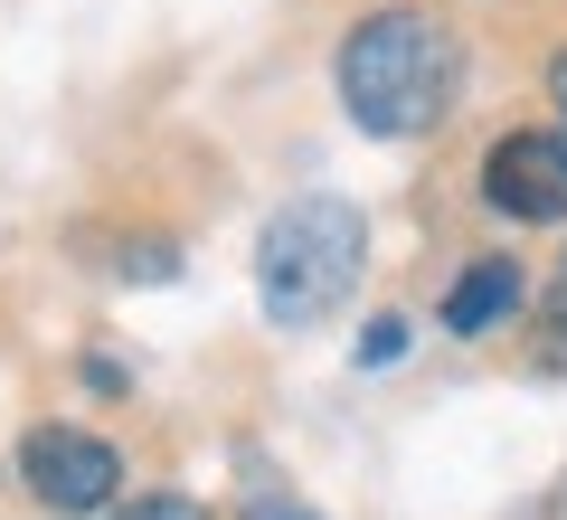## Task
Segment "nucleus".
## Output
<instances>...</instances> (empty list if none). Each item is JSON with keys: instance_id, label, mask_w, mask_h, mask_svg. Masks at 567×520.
Wrapping results in <instances>:
<instances>
[{"instance_id": "6", "label": "nucleus", "mask_w": 567, "mask_h": 520, "mask_svg": "<svg viewBox=\"0 0 567 520\" xmlns=\"http://www.w3.org/2000/svg\"><path fill=\"white\" fill-rule=\"evenodd\" d=\"M406 340H416V322H406V313H379V322L360 332V369H398Z\"/></svg>"}, {"instance_id": "4", "label": "nucleus", "mask_w": 567, "mask_h": 520, "mask_svg": "<svg viewBox=\"0 0 567 520\" xmlns=\"http://www.w3.org/2000/svg\"><path fill=\"white\" fill-rule=\"evenodd\" d=\"M483 208L511 227H558L567 218V133L558 123H511L483 152Z\"/></svg>"}, {"instance_id": "9", "label": "nucleus", "mask_w": 567, "mask_h": 520, "mask_svg": "<svg viewBox=\"0 0 567 520\" xmlns=\"http://www.w3.org/2000/svg\"><path fill=\"white\" fill-rule=\"evenodd\" d=\"M237 520H312V511H303V501H284V492H246Z\"/></svg>"}, {"instance_id": "5", "label": "nucleus", "mask_w": 567, "mask_h": 520, "mask_svg": "<svg viewBox=\"0 0 567 520\" xmlns=\"http://www.w3.org/2000/svg\"><path fill=\"white\" fill-rule=\"evenodd\" d=\"M520 303H529V265L492 246V256H464V265H454V284H445V303H435V322H445L454 340H492L511 313H520Z\"/></svg>"}, {"instance_id": "2", "label": "nucleus", "mask_w": 567, "mask_h": 520, "mask_svg": "<svg viewBox=\"0 0 567 520\" xmlns=\"http://www.w3.org/2000/svg\"><path fill=\"white\" fill-rule=\"evenodd\" d=\"M369 265V218L331 190H303V200H284L275 218L256 227V303L275 332H312L350 303Z\"/></svg>"}, {"instance_id": "8", "label": "nucleus", "mask_w": 567, "mask_h": 520, "mask_svg": "<svg viewBox=\"0 0 567 520\" xmlns=\"http://www.w3.org/2000/svg\"><path fill=\"white\" fill-rule=\"evenodd\" d=\"M539 340H548V360H567V256H558V275L539 294Z\"/></svg>"}, {"instance_id": "10", "label": "nucleus", "mask_w": 567, "mask_h": 520, "mask_svg": "<svg viewBox=\"0 0 567 520\" xmlns=\"http://www.w3.org/2000/svg\"><path fill=\"white\" fill-rule=\"evenodd\" d=\"M548 104H558V123H567V48L548 58Z\"/></svg>"}, {"instance_id": "7", "label": "nucleus", "mask_w": 567, "mask_h": 520, "mask_svg": "<svg viewBox=\"0 0 567 520\" xmlns=\"http://www.w3.org/2000/svg\"><path fill=\"white\" fill-rule=\"evenodd\" d=\"M104 520H208V501H189V492H123Z\"/></svg>"}, {"instance_id": "1", "label": "nucleus", "mask_w": 567, "mask_h": 520, "mask_svg": "<svg viewBox=\"0 0 567 520\" xmlns=\"http://www.w3.org/2000/svg\"><path fill=\"white\" fill-rule=\"evenodd\" d=\"M331 85H341V114L360 123L369 142H416L454 114L464 95V39H454L445 10L425 0H388L369 20H350L341 58H331Z\"/></svg>"}, {"instance_id": "3", "label": "nucleus", "mask_w": 567, "mask_h": 520, "mask_svg": "<svg viewBox=\"0 0 567 520\" xmlns=\"http://www.w3.org/2000/svg\"><path fill=\"white\" fill-rule=\"evenodd\" d=\"M20 482L39 492V511H58V520H104L123 501V455L95 426H29L20 436Z\"/></svg>"}]
</instances>
